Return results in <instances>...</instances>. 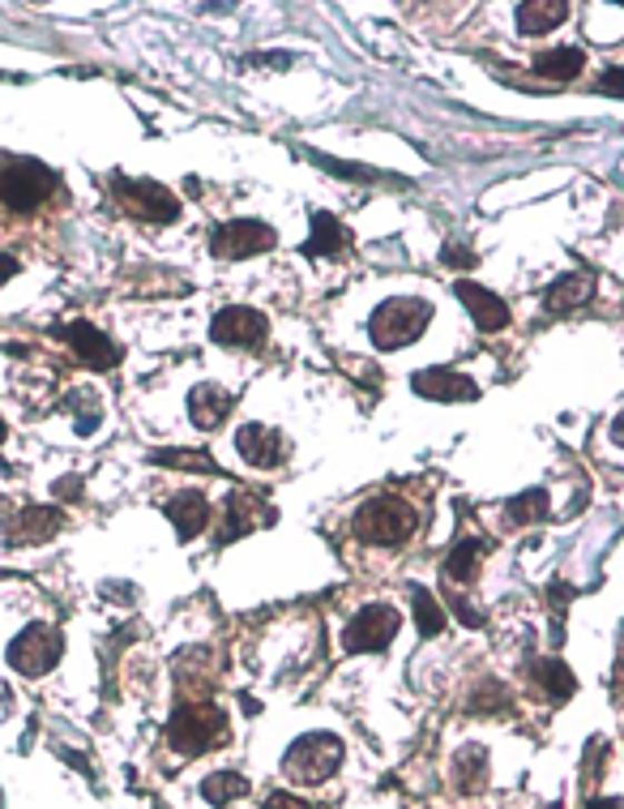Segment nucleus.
<instances>
[{
    "instance_id": "393cba45",
    "label": "nucleus",
    "mask_w": 624,
    "mask_h": 809,
    "mask_svg": "<svg viewBox=\"0 0 624 809\" xmlns=\"http://www.w3.org/2000/svg\"><path fill=\"white\" fill-rule=\"evenodd\" d=\"M488 540H462V544H454V553L445 558V574L454 583H471L479 574V561L488 558Z\"/></svg>"
},
{
    "instance_id": "a211bd4d",
    "label": "nucleus",
    "mask_w": 624,
    "mask_h": 809,
    "mask_svg": "<svg viewBox=\"0 0 624 809\" xmlns=\"http://www.w3.org/2000/svg\"><path fill=\"white\" fill-rule=\"evenodd\" d=\"M595 296V275L591 270H569L543 292V308L547 313H569V308L586 305Z\"/></svg>"
},
{
    "instance_id": "f03ea898",
    "label": "nucleus",
    "mask_w": 624,
    "mask_h": 809,
    "mask_svg": "<svg viewBox=\"0 0 624 809\" xmlns=\"http://www.w3.org/2000/svg\"><path fill=\"white\" fill-rule=\"evenodd\" d=\"M227 737V716L218 711L215 702H185L171 711L167 720V741L176 753H210L215 746H222Z\"/></svg>"
},
{
    "instance_id": "ddd939ff",
    "label": "nucleus",
    "mask_w": 624,
    "mask_h": 809,
    "mask_svg": "<svg viewBox=\"0 0 624 809\" xmlns=\"http://www.w3.org/2000/svg\"><path fill=\"white\" fill-rule=\"evenodd\" d=\"M454 296H458L462 308L475 317V326H479L484 335H496V330L509 326V305H505L501 296H492L488 287H479V283H471V279H458L454 283Z\"/></svg>"
},
{
    "instance_id": "b1692460",
    "label": "nucleus",
    "mask_w": 624,
    "mask_h": 809,
    "mask_svg": "<svg viewBox=\"0 0 624 809\" xmlns=\"http://www.w3.org/2000/svg\"><path fill=\"white\" fill-rule=\"evenodd\" d=\"M582 69H586V52L582 48H552V52L535 57V73L552 78V82H573Z\"/></svg>"
},
{
    "instance_id": "a878e982",
    "label": "nucleus",
    "mask_w": 624,
    "mask_h": 809,
    "mask_svg": "<svg viewBox=\"0 0 624 809\" xmlns=\"http://www.w3.org/2000/svg\"><path fill=\"white\" fill-rule=\"evenodd\" d=\"M201 797H206L215 809H227L231 801L248 797V780L240 771H215V776L201 780Z\"/></svg>"
},
{
    "instance_id": "e433bc0d",
    "label": "nucleus",
    "mask_w": 624,
    "mask_h": 809,
    "mask_svg": "<svg viewBox=\"0 0 624 809\" xmlns=\"http://www.w3.org/2000/svg\"><path fill=\"white\" fill-rule=\"evenodd\" d=\"M591 809H621L616 797H603V801H591Z\"/></svg>"
},
{
    "instance_id": "7ed1b4c3",
    "label": "nucleus",
    "mask_w": 624,
    "mask_h": 809,
    "mask_svg": "<svg viewBox=\"0 0 624 809\" xmlns=\"http://www.w3.org/2000/svg\"><path fill=\"white\" fill-rule=\"evenodd\" d=\"M351 527L364 544L389 549V544L410 540V531H415V510H410L403 497H373V502H364L355 510Z\"/></svg>"
},
{
    "instance_id": "6ab92c4d",
    "label": "nucleus",
    "mask_w": 624,
    "mask_h": 809,
    "mask_svg": "<svg viewBox=\"0 0 624 809\" xmlns=\"http://www.w3.org/2000/svg\"><path fill=\"white\" fill-rule=\"evenodd\" d=\"M231 416V394L222 391V386H192L189 394V420L197 428H218L222 420Z\"/></svg>"
},
{
    "instance_id": "c85d7f7f",
    "label": "nucleus",
    "mask_w": 624,
    "mask_h": 809,
    "mask_svg": "<svg viewBox=\"0 0 624 809\" xmlns=\"http://www.w3.org/2000/svg\"><path fill=\"white\" fill-rule=\"evenodd\" d=\"M150 463L180 467V472H218L215 458H210V454H201V450H159V454H150Z\"/></svg>"
},
{
    "instance_id": "9d476101",
    "label": "nucleus",
    "mask_w": 624,
    "mask_h": 809,
    "mask_svg": "<svg viewBox=\"0 0 624 809\" xmlns=\"http://www.w3.org/2000/svg\"><path fill=\"white\" fill-rule=\"evenodd\" d=\"M266 330H270L266 313L245 305L222 308V313H215V322H210V338H215L218 347H257L266 338Z\"/></svg>"
},
{
    "instance_id": "412c9836",
    "label": "nucleus",
    "mask_w": 624,
    "mask_h": 809,
    "mask_svg": "<svg viewBox=\"0 0 624 809\" xmlns=\"http://www.w3.org/2000/svg\"><path fill=\"white\" fill-rule=\"evenodd\" d=\"M338 249H351V231H347V224H343L338 215L317 210V215H313V236H308V245H304V257H329V253H338Z\"/></svg>"
},
{
    "instance_id": "c756f323",
    "label": "nucleus",
    "mask_w": 624,
    "mask_h": 809,
    "mask_svg": "<svg viewBox=\"0 0 624 809\" xmlns=\"http://www.w3.org/2000/svg\"><path fill=\"white\" fill-rule=\"evenodd\" d=\"M69 407L78 412V433H82V437H90V433L99 428V420H103L99 403H95V394H90V391H78L73 398H69Z\"/></svg>"
},
{
    "instance_id": "c9c22d12",
    "label": "nucleus",
    "mask_w": 624,
    "mask_h": 809,
    "mask_svg": "<svg viewBox=\"0 0 624 809\" xmlns=\"http://www.w3.org/2000/svg\"><path fill=\"white\" fill-rule=\"evenodd\" d=\"M13 275H18V262H13V257H0V283L13 279Z\"/></svg>"
},
{
    "instance_id": "4c0bfd02",
    "label": "nucleus",
    "mask_w": 624,
    "mask_h": 809,
    "mask_svg": "<svg viewBox=\"0 0 624 809\" xmlns=\"http://www.w3.org/2000/svg\"><path fill=\"white\" fill-rule=\"evenodd\" d=\"M4 437H9V433H4V420H0V442H4Z\"/></svg>"
},
{
    "instance_id": "58836bf2",
    "label": "nucleus",
    "mask_w": 624,
    "mask_h": 809,
    "mask_svg": "<svg viewBox=\"0 0 624 809\" xmlns=\"http://www.w3.org/2000/svg\"><path fill=\"white\" fill-rule=\"evenodd\" d=\"M0 809H4V792H0Z\"/></svg>"
},
{
    "instance_id": "473e14b6",
    "label": "nucleus",
    "mask_w": 624,
    "mask_h": 809,
    "mask_svg": "<svg viewBox=\"0 0 624 809\" xmlns=\"http://www.w3.org/2000/svg\"><path fill=\"white\" fill-rule=\"evenodd\" d=\"M266 809H313V806L299 801V797H291V792H270V797H266Z\"/></svg>"
},
{
    "instance_id": "1a4fd4ad",
    "label": "nucleus",
    "mask_w": 624,
    "mask_h": 809,
    "mask_svg": "<svg viewBox=\"0 0 624 809\" xmlns=\"http://www.w3.org/2000/svg\"><path fill=\"white\" fill-rule=\"evenodd\" d=\"M274 245H278V231L270 224H261V219H231V224L218 227L215 240H210L215 257H222V262L257 257V253L274 249Z\"/></svg>"
},
{
    "instance_id": "423d86ee",
    "label": "nucleus",
    "mask_w": 624,
    "mask_h": 809,
    "mask_svg": "<svg viewBox=\"0 0 624 809\" xmlns=\"http://www.w3.org/2000/svg\"><path fill=\"white\" fill-rule=\"evenodd\" d=\"M398 630H403L398 609H389V604H368V609H359V613L347 621V630H343V651H347V655L385 651L389 642L398 639Z\"/></svg>"
},
{
    "instance_id": "bb28decb",
    "label": "nucleus",
    "mask_w": 624,
    "mask_h": 809,
    "mask_svg": "<svg viewBox=\"0 0 624 809\" xmlns=\"http://www.w3.org/2000/svg\"><path fill=\"white\" fill-rule=\"evenodd\" d=\"M531 672H535V681H539L543 690L556 698V702H565V698L577 690V677H573V672L565 669L561 660H535V664H531Z\"/></svg>"
},
{
    "instance_id": "4468645a",
    "label": "nucleus",
    "mask_w": 624,
    "mask_h": 809,
    "mask_svg": "<svg viewBox=\"0 0 624 809\" xmlns=\"http://www.w3.org/2000/svg\"><path fill=\"white\" fill-rule=\"evenodd\" d=\"M60 335H65V343H69L90 368H116V364H120V347H116L99 326H90V322H69Z\"/></svg>"
},
{
    "instance_id": "aec40b11",
    "label": "nucleus",
    "mask_w": 624,
    "mask_h": 809,
    "mask_svg": "<svg viewBox=\"0 0 624 809\" xmlns=\"http://www.w3.org/2000/svg\"><path fill=\"white\" fill-rule=\"evenodd\" d=\"M565 18H569V4L565 0H526V4H517V30L526 39L556 30Z\"/></svg>"
},
{
    "instance_id": "7c9ffc66",
    "label": "nucleus",
    "mask_w": 624,
    "mask_h": 809,
    "mask_svg": "<svg viewBox=\"0 0 624 809\" xmlns=\"http://www.w3.org/2000/svg\"><path fill=\"white\" fill-rule=\"evenodd\" d=\"M52 493L60 502H65V497H82V480H78V475H60L52 484Z\"/></svg>"
},
{
    "instance_id": "5701e85b",
    "label": "nucleus",
    "mask_w": 624,
    "mask_h": 809,
    "mask_svg": "<svg viewBox=\"0 0 624 809\" xmlns=\"http://www.w3.org/2000/svg\"><path fill=\"white\" fill-rule=\"evenodd\" d=\"M407 595H410V613H415L419 639H436V634L445 630V604L436 600L428 586H419V583H410Z\"/></svg>"
},
{
    "instance_id": "0eeeda50",
    "label": "nucleus",
    "mask_w": 624,
    "mask_h": 809,
    "mask_svg": "<svg viewBox=\"0 0 624 809\" xmlns=\"http://www.w3.org/2000/svg\"><path fill=\"white\" fill-rule=\"evenodd\" d=\"M111 189L120 197V206L133 215V219H146V224H171L180 215V197L155 185V180H129V176H111Z\"/></svg>"
},
{
    "instance_id": "6e6552de",
    "label": "nucleus",
    "mask_w": 624,
    "mask_h": 809,
    "mask_svg": "<svg viewBox=\"0 0 624 809\" xmlns=\"http://www.w3.org/2000/svg\"><path fill=\"white\" fill-rule=\"evenodd\" d=\"M60 655H65V639H60V630L43 625V621L27 625L18 639L9 642V664L22 672V677H43V672H52Z\"/></svg>"
},
{
    "instance_id": "f704fd0d",
    "label": "nucleus",
    "mask_w": 624,
    "mask_h": 809,
    "mask_svg": "<svg viewBox=\"0 0 624 809\" xmlns=\"http://www.w3.org/2000/svg\"><path fill=\"white\" fill-rule=\"evenodd\" d=\"M603 95H621V69H607L603 73Z\"/></svg>"
},
{
    "instance_id": "f8f14e48",
    "label": "nucleus",
    "mask_w": 624,
    "mask_h": 809,
    "mask_svg": "<svg viewBox=\"0 0 624 809\" xmlns=\"http://www.w3.org/2000/svg\"><path fill=\"white\" fill-rule=\"evenodd\" d=\"M65 527V514L56 510V505H22L13 519H9V544L13 549H22V544H48L56 531Z\"/></svg>"
},
{
    "instance_id": "dca6fc26",
    "label": "nucleus",
    "mask_w": 624,
    "mask_h": 809,
    "mask_svg": "<svg viewBox=\"0 0 624 809\" xmlns=\"http://www.w3.org/2000/svg\"><path fill=\"white\" fill-rule=\"evenodd\" d=\"M449 776H454V788H458L462 797H475V792H484L488 788V776H492V758L484 746H462L454 753V762H449Z\"/></svg>"
},
{
    "instance_id": "9b49d317",
    "label": "nucleus",
    "mask_w": 624,
    "mask_h": 809,
    "mask_svg": "<svg viewBox=\"0 0 624 809\" xmlns=\"http://www.w3.org/2000/svg\"><path fill=\"white\" fill-rule=\"evenodd\" d=\"M410 386H415L419 398H433V403H475V398H479L475 377L449 373V368H419V373L410 377Z\"/></svg>"
},
{
    "instance_id": "2eb2a0df",
    "label": "nucleus",
    "mask_w": 624,
    "mask_h": 809,
    "mask_svg": "<svg viewBox=\"0 0 624 809\" xmlns=\"http://www.w3.org/2000/svg\"><path fill=\"white\" fill-rule=\"evenodd\" d=\"M236 450H240V458L252 463V467H274V463H283V437H278V428L270 424H245L240 433H236Z\"/></svg>"
},
{
    "instance_id": "72a5a7b5",
    "label": "nucleus",
    "mask_w": 624,
    "mask_h": 809,
    "mask_svg": "<svg viewBox=\"0 0 624 809\" xmlns=\"http://www.w3.org/2000/svg\"><path fill=\"white\" fill-rule=\"evenodd\" d=\"M449 266H475V253L462 249V245H445V253H440Z\"/></svg>"
},
{
    "instance_id": "f3484780",
    "label": "nucleus",
    "mask_w": 624,
    "mask_h": 809,
    "mask_svg": "<svg viewBox=\"0 0 624 809\" xmlns=\"http://www.w3.org/2000/svg\"><path fill=\"white\" fill-rule=\"evenodd\" d=\"M274 514L270 510H261V497H252L245 489H236L231 497H227V523H222V544H231V540H245L248 531L257 527V523H270Z\"/></svg>"
},
{
    "instance_id": "cd10ccee",
    "label": "nucleus",
    "mask_w": 624,
    "mask_h": 809,
    "mask_svg": "<svg viewBox=\"0 0 624 809\" xmlns=\"http://www.w3.org/2000/svg\"><path fill=\"white\" fill-rule=\"evenodd\" d=\"M543 514H547V493H543V489H531V493H522V497H514V502L505 505V523H509V527L539 523Z\"/></svg>"
},
{
    "instance_id": "4be33fe9",
    "label": "nucleus",
    "mask_w": 624,
    "mask_h": 809,
    "mask_svg": "<svg viewBox=\"0 0 624 809\" xmlns=\"http://www.w3.org/2000/svg\"><path fill=\"white\" fill-rule=\"evenodd\" d=\"M164 510H167V519H171V527H176V535H180L185 544H189L192 535L210 523V505H206L201 493H180V497H171Z\"/></svg>"
},
{
    "instance_id": "2f4dec72",
    "label": "nucleus",
    "mask_w": 624,
    "mask_h": 809,
    "mask_svg": "<svg viewBox=\"0 0 624 809\" xmlns=\"http://www.w3.org/2000/svg\"><path fill=\"white\" fill-rule=\"evenodd\" d=\"M445 604H449V609H454V616H458L462 625H471V630H475V625H484V616L475 613V609H471V604H466V600H445Z\"/></svg>"
},
{
    "instance_id": "39448f33",
    "label": "nucleus",
    "mask_w": 624,
    "mask_h": 809,
    "mask_svg": "<svg viewBox=\"0 0 624 809\" xmlns=\"http://www.w3.org/2000/svg\"><path fill=\"white\" fill-rule=\"evenodd\" d=\"M52 194H56V171L48 164H39V159H22V164L4 168V176H0V201L13 215L39 210Z\"/></svg>"
},
{
    "instance_id": "f257e3e1",
    "label": "nucleus",
    "mask_w": 624,
    "mask_h": 809,
    "mask_svg": "<svg viewBox=\"0 0 624 809\" xmlns=\"http://www.w3.org/2000/svg\"><path fill=\"white\" fill-rule=\"evenodd\" d=\"M433 322V305L424 296H394L373 313L368 322V335H373V347L377 352H398L428 330Z\"/></svg>"
},
{
    "instance_id": "20e7f679",
    "label": "nucleus",
    "mask_w": 624,
    "mask_h": 809,
    "mask_svg": "<svg viewBox=\"0 0 624 809\" xmlns=\"http://www.w3.org/2000/svg\"><path fill=\"white\" fill-rule=\"evenodd\" d=\"M343 741L334 732H308L283 753V771L296 783H326L343 767Z\"/></svg>"
}]
</instances>
